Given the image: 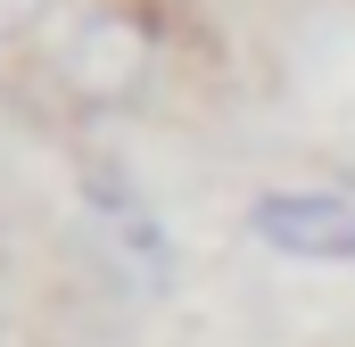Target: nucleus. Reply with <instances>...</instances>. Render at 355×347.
I'll use <instances>...</instances> for the list:
<instances>
[{
  "label": "nucleus",
  "instance_id": "obj_1",
  "mask_svg": "<svg viewBox=\"0 0 355 347\" xmlns=\"http://www.w3.org/2000/svg\"><path fill=\"white\" fill-rule=\"evenodd\" d=\"M149 67H157V42L124 8H91V17L67 25V42H58V83L75 91L83 108H99V116L107 108H132L149 91Z\"/></svg>",
  "mask_w": 355,
  "mask_h": 347
},
{
  "label": "nucleus",
  "instance_id": "obj_2",
  "mask_svg": "<svg viewBox=\"0 0 355 347\" xmlns=\"http://www.w3.org/2000/svg\"><path fill=\"white\" fill-rule=\"evenodd\" d=\"M83 215H91L99 264H107L132 298H166V289H174V240H166V223L149 215V198H132L124 182L91 174L83 182Z\"/></svg>",
  "mask_w": 355,
  "mask_h": 347
},
{
  "label": "nucleus",
  "instance_id": "obj_3",
  "mask_svg": "<svg viewBox=\"0 0 355 347\" xmlns=\"http://www.w3.org/2000/svg\"><path fill=\"white\" fill-rule=\"evenodd\" d=\"M248 240L289 264H355V198L347 190H257L248 198Z\"/></svg>",
  "mask_w": 355,
  "mask_h": 347
},
{
  "label": "nucleus",
  "instance_id": "obj_4",
  "mask_svg": "<svg viewBox=\"0 0 355 347\" xmlns=\"http://www.w3.org/2000/svg\"><path fill=\"white\" fill-rule=\"evenodd\" d=\"M42 8H50V0H0V42L25 33V25H42Z\"/></svg>",
  "mask_w": 355,
  "mask_h": 347
}]
</instances>
